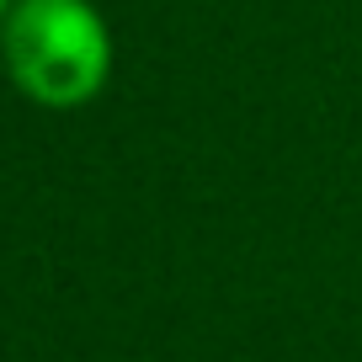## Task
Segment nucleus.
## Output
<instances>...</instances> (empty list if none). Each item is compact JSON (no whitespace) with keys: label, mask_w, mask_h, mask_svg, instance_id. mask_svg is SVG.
<instances>
[{"label":"nucleus","mask_w":362,"mask_h":362,"mask_svg":"<svg viewBox=\"0 0 362 362\" xmlns=\"http://www.w3.org/2000/svg\"><path fill=\"white\" fill-rule=\"evenodd\" d=\"M0 54L16 90L37 107H80L107 86L112 37L90 0H11Z\"/></svg>","instance_id":"f257e3e1"},{"label":"nucleus","mask_w":362,"mask_h":362,"mask_svg":"<svg viewBox=\"0 0 362 362\" xmlns=\"http://www.w3.org/2000/svg\"><path fill=\"white\" fill-rule=\"evenodd\" d=\"M6 11H11V0H0V22H6Z\"/></svg>","instance_id":"f03ea898"}]
</instances>
